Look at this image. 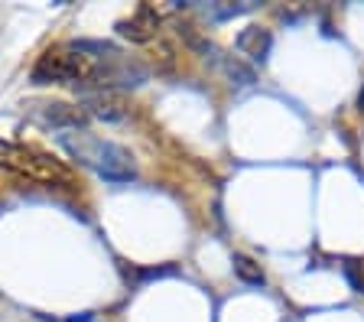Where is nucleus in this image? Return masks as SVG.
<instances>
[{"mask_svg":"<svg viewBox=\"0 0 364 322\" xmlns=\"http://www.w3.org/2000/svg\"><path fill=\"white\" fill-rule=\"evenodd\" d=\"M72 322H95L91 316H78V319H72Z\"/></svg>","mask_w":364,"mask_h":322,"instance_id":"obj_10","label":"nucleus"},{"mask_svg":"<svg viewBox=\"0 0 364 322\" xmlns=\"http://www.w3.org/2000/svg\"><path fill=\"white\" fill-rule=\"evenodd\" d=\"M62 146L68 150L72 160L95 169L98 176L111 179V183H127V179L136 176L134 156L121 144H114V140L95 137L88 131H72V134H62Z\"/></svg>","mask_w":364,"mask_h":322,"instance_id":"obj_1","label":"nucleus"},{"mask_svg":"<svg viewBox=\"0 0 364 322\" xmlns=\"http://www.w3.org/2000/svg\"><path fill=\"white\" fill-rule=\"evenodd\" d=\"M156 30H159V16H156V10H150V7H136L127 20L117 23V33H121L124 39H130V43H150V39L156 36Z\"/></svg>","mask_w":364,"mask_h":322,"instance_id":"obj_3","label":"nucleus"},{"mask_svg":"<svg viewBox=\"0 0 364 322\" xmlns=\"http://www.w3.org/2000/svg\"><path fill=\"white\" fill-rule=\"evenodd\" d=\"M82 111L91 117H105V121H121V117L127 114V101L114 92H95L85 98Z\"/></svg>","mask_w":364,"mask_h":322,"instance_id":"obj_5","label":"nucleus"},{"mask_svg":"<svg viewBox=\"0 0 364 322\" xmlns=\"http://www.w3.org/2000/svg\"><path fill=\"white\" fill-rule=\"evenodd\" d=\"M43 117L49 124H55V127H62V131H82L85 121H88V114L82 107H72V104H46Z\"/></svg>","mask_w":364,"mask_h":322,"instance_id":"obj_6","label":"nucleus"},{"mask_svg":"<svg viewBox=\"0 0 364 322\" xmlns=\"http://www.w3.org/2000/svg\"><path fill=\"white\" fill-rule=\"evenodd\" d=\"M235 46H237V53L247 55V59L267 62L270 46H273V36H270V30H264V26H244V30L237 33Z\"/></svg>","mask_w":364,"mask_h":322,"instance_id":"obj_4","label":"nucleus"},{"mask_svg":"<svg viewBox=\"0 0 364 322\" xmlns=\"http://www.w3.org/2000/svg\"><path fill=\"white\" fill-rule=\"evenodd\" d=\"M221 69H225V75L231 78L235 85H254V69L250 65H244L241 59H231V55H218Z\"/></svg>","mask_w":364,"mask_h":322,"instance_id":"obj_7","label":"nucleus"},{"mask_svg":"<svg viewBox=\"0 0 364 322\" xmlns=\"http://www.w3.org/2000/svg\"><path fill=\"white\" fill-rule=\"evenodd\" d=\"M235 274L250 286H264V270H260V264H254L250 257H244V254L235 257Z\"/></svg>","mask_w":364,"mask_h":322,"instance_id":"obj_8","label":"nucleus"},{"mask_svg":"<svg viewBox=\"0 0 364 322\" xmlns=\"http://www.w3.org/2000/svg\"><path fill=\"white\" fill-rule=\"evenodd\" d=\"M0 166L14 173V176L26 179V183L43 186V189H72L75 186L72 169L62 160H55L53 154L39 150V146H26V144L0 146Z\"/></svg>","mask_w":364,"mask_h":322,"instance_id":"obj_2","label":"nucleus"},{"mask_svg":"<svg viewBox=\"0 0 364 322\" xmlns=\"http://www.w3.org/2000/svg\"><path fill=\"white\" fill-rule=\"evenodd\" d=\"M341 274H345L351 290L364 296V261L361 257H345V261H341Z\"/></svg>","mask_w":364,"mask_h":322,"instance_id":"obj_9","label":"nucleus"}]
</instances>
